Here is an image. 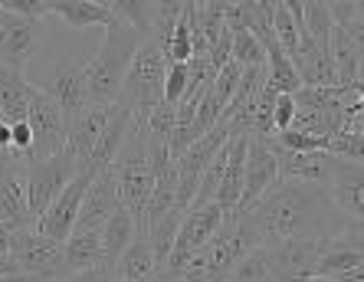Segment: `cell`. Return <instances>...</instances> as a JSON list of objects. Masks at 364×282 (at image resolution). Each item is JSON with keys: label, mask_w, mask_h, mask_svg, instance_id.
Masks as SVG:
<instances>
[{"label": "cell", "mask_w": 364, "mask_h": 282, "mask_svg": "<svg viewBox=\"0 0 364 282\" xmlns=\"http://www.w3.org/2000/svg\"><path fill=\"white\" fill-rule=\"evenodd\" d=\"M10 259L17 266V273L30 276H46V279L60 282L66 276V263H63V243L43 237L36 227L14 233V249Z\"/></svg>", "instance_id": "cell-9"}, {"label": "cell", "mask_w": 364, "mask_h": 282, "mask_svg": "<svg viewBox=\"0 0 364 282\" xmlns=\"http://www.w3.org/2000/svg\"><path fill=\"white\" fill-rule=\"evenodd\" d=\"M115 282H125V279H115Z\"/></svg>", "instance_id": "cell-48"}, {"label": "cell", "mask_w": 364, "mask_h": 282, "mask_svg": "<svg viewBox=\"0 0 364 282\" xmlns=\"http://www.w3.org/2000/svg\"><path fill=\"white\" fill-rule=\"evenodd\" d=\"M138 237V220L128 214L125 207H119L115 214L109 217V223L102 227V249H105V263H119L122 253H125Z\"/></svg>", "instance_id": "cell-22"}, {"label": "cell", "mask_w": 364, "mask_h": 282, "mask_svg": "<svg viewBox=\"0 0 364 282\" xmlns=\"http://www.w3.org/2000/svg\"><path fill=\"white\" fill-rule=\"evenodd\" d=\"M187 86H191L187 63H168V76H164V102L181 105L187 99Z\"/></svg>", "instance_id": "cell-33"}, {"label": "cell", "mask_w": 364, "mask_h": 282, "mask_svg": "<svg viewBox=\"0 0 364 282\" xmlns=\"http://www.w3.org/2000/svg\"><path fill=\"white\" fill-rule=\"evenodd\" d=\"M259 246H279L286 239H338L351 230L322 184L279 180L269 194L240 214Z\"/></svg>", "instance_id": "cell-1"}, {"label": "cell", "mask_w": 364, "mask_h": 282, "mask_svg": "<svg viewBox=\"0 0 364 282\" xmlns=\"http://www.w3.org/2000/svg\"><path fill=\"white\" fill-rule=\"evenodd\" d=\"M276 184H279V161H276V151H272V141L269 138L250 135V148H246V184H243L240 214L253 210Z\"/></svg>", "instance_id": "cell-12"}, {"label": "cell", "mask_w": 364, "mask_h": 282, "mask_svg": "<svg viewBox=\"0 0 364 282\" xmlns=\"http://www.w3.org/2000/svg\"><path fill=\"white\" fill-rule=\"evenodd\" d=\"M0 282H53V279H46V276H30V273H14Z\"/></svg>", "instance_id": "cell-43"}, {"label": "cell", "mask_w": 364, "mask_h": 282, "mask_svg": "<svg viewBox=\"0 0 364 282\" xmlns=\"http://www.w3.org/2000/svg\"><path fill=\"white\" fill-rule=\"evenodd\" d=\"M17 164H26V158H20V154L4 151V148H0V174L10 171V168H17Z\"/></svg>", "instance_id": "cell-41"}, {"label": "cell", "mask_w": 364, "mask_h": 282, "mask_svg": "<svg viewBox=\"0 0 364 282\" xmlns=\"http://www.w3.org/2000/svg\"><path fill=\"white\" fill-rule=\"evenodd\" d=\"M358 20H364V0H358Z\"/></svg>", "instance_id": "cell-45"}, {"label": "cell", "mask_w": 364, "mask_h": 282, "mask_svg": "<svg viewBox=\"0 0 364 282\" xmlns=\"http://www.w3.org/2000/svg\"><path fill=\"white\" fill-rule=\"evenodd\" d=\"M99 174L102 171H95L92 164H85L82 171H79V178L73 180V184L50 204V210L36 220V230H40L43 237L56 239V243H66V239L76 233L79 214H82V200H85V194H89V188H92V180L99 178Z\"/></svg>", "instance_id": "cell-8"}, {"label": "cell", "mask_w": 364, "mask_h": 282, "mask_svg": "<svg viewBox=\"0 0 364 282\" xmlns=\"http://www.w3.org/2000/svg\"><path fill=\"white\" fill-rule=\"evenodd\" d=\"M266 53H269V86L282 95H296L302 89V79H299L292 60L286 56V50L279 43H272L266 46Z\"/></svg>", "instance_id": "cell-26"}, {"label": "cell", "mask_w": 364, "mask_h": 282, "mask_svg": "<svg viewBox=\"0 0 364 282\" xmlns=\"http://www.w3.org/2000/svg\"><path fill=\"white\" fill-rule=\"evenodd\" d=\"M79 171H82V164L69 151L56 154V158H46V161L26 164V204H30L33 220H40L50 210V204L79 178Z\"/></svg>", "instance_id": "cell-7"}, {"label": "cell", "mask_w": 364, "mask_h": 282, "mask_svg": "<svg viewBox=\"0 0 364 282\" xmlns=\"http://www.w3.org/2000/svg\"><path fill=\"white\" fill-rule=\"evenodd\" d=\"M148 282H181V276L171 273V269H164V266H161V269H158V273H154Z\"/></svg>", "instance_id": "cell-44"}, {"label": "cell", "mask_w": 364, "mask_h": 282, "mask_svg": "<svg viewBox=\"0 0 364 282\" xmlns=\"http://www.w3.org/2000/svg\"><path fill=\"white\" fill-rule=\"evenodd\" d=\"M112 171L119 180V197L122 207L138 220V230H141L144 220V207L154 194V168H151V141H148V125L141 121H132V131H128L125 145H122L119 158L112 161Z\"/></svg>", "instance_id": "cell-3"}, {"label": "cell", "mask_w": 364, "mask_h": 282, "mask_svg": "<svg viewBox=\"0 0 364 282\" xmlns=\"http://www.w3.org/2000/svg\"><path fill=\"white\" fill-rule=\"evenodd\" d=\"M328 239H286L279 246H266L272 282H312L318 276Z\"/></svg>", "instance_id": "cell-10"}, {"label": "cell", "mask_w": 364, "mask_h": 282, "mask_svg": "<svg viewBox=\"0 0 364 282\" xmlns=\"http://www.w3.org/2000/svg\"><path fill=\"white\" fill-rule=\"evenodd\" d=\"M63 263H66V276L105 263L102 233H73V237L63 243Z\"/></svg>", "instance_id": "cell-23"}, {"label": "cell", "mask_w": 364, "mask_h": 282, "mask_svg": "<svg viewBox=\"0 0 364 282\" xmlns=\"http://www.w3.org/2000/svg\"><path fill=\"white\" fill-rule=\"evenodd\" d=\"M302 17H305V33L312 36V43L328 53V40L335 33V17H331L328 4L325 0H309V4H302Z\"/></svg>", "instance_id": "cell-27"}, {"label": "cell", "mask_w": 364, "mask_h": 282, "mask_svg": "<svg viewBox=\"0 0 364 282\" xmlns=\"http://www.w3.org/2000/svg\"><path fill=\"white\" fill-rule=\"evenodd\" d=\"M0 148H4V151L14 148V125H10V121H0Z\"/></svg>", "instance_id": "cell-42"}, {"label": "cell", "mask_w": 364, "mask_h": 282, "mask_svg": "<svg viewBox=\"0 0 364 282\" xmlns=\"http://www.w3.org/2000/svg\"><path fill=\"white\" fill-rule=\"evenodd\" d=\"M240 82H243V66H237V63L230 60L227 66L217 72V79H213V95H217V102L223 105V112H227V105L233 102Z\"/></svg>", "instance_id": "cell-32"}, {"label": "cell", "mask_w": 364, "mask_h": 282, "mask_svg": "<svg viewBox=\"0 0 364 282\" xmlns=\"http://www.w3.org/2000/svg\"><path fill=\"white\" fill-rule=\"evenodd\" d=\"M115 279H119V276H115V266L99 263V266H92V269H82V273L63 276L60 282H115Z\"/></svg>", "instance_id": "cell-37"}, {"label": "cell", "mask_w": 364, "mask_h": 282, "mask_svg": "<svg viewBox=\"0 0 364 282\" xmlns=\"http://www.w3.org/2000/svg\"><path fill=\"white\" fill-rule=\"evenodd\" d=\"M355 230H361V227H355Z\"/></svg>", "instance_id": "cell-49"}, {"label": "cell", "mask_w": 364, "mask_h": 282, "mask_svg": "<svg viewBox=\"0 0 364 282\" xmlns=\"http://www.w3.org/2000/svg\"><path fill=\"white\" fill-rule=\"evenodd\" d=\"M341 30L351 36V43H355L358 56H361V63H364V20H351V23L341 26Z\"/></svg>", "instance_id": "cell-39"}, {"label": "cell", "mask_w": 364, "mask_h": 282, "mask_svg": "<svg viewBox=\"0 0 364 282\" xmlns=\"http://www.w3.org/2000/svg\"><path fill=\"white\" fill-rule=\"evenodd\" d=\"M164 76H168L164 43L158 36H144V43L138 46V56L132 63V69H128V79L119 95V102L141 125H148L151 112L164 102Z\"/></svg>", "instance_id": "cell-4"}, {"label": "cell", "mask_w": 364, "mask_h": 282, "mask_svg": "<svg viewBox=\"0 0 364 282\" xmlns=\"http://www.w3.org/2000/svg\"><path fill=\"white\" fill-rule=\"evenodd\" d=\"M230 282H272V276H269V253H266V246L253 249L250 256L240 259L237 269H233V276H230Z\"/></svg>", "instance_id": "cell-31"}, {"label": "cell", "mask_w": 364, "mask_h": 282, "mask_svg": "<svg viewBox=\"0 0 364 282\" xmlns=\"http://www.w3.org/2000/svg\"><path fill=\"white\" fill-rule=\"evenodd\" d=\"M296 112H299L296 95H279V99H276V135H279V131H289V129H292V121H296ZM276 135H272V138H276Z\"/></svg>", "instance_id": "cell-38"}, {"label": "cell", "mask_w": 364, "mask_h": 282, "mask_svg": "<svg viewBox=\"0 0 364 282\" xmlns=\"http://www.w3.org/2000/svg\"><path fill=\"white\" fill-rule=\"evenodd\" d=\"M144 36L132 23L115 17V23L105 30V40L99 50L89 56L85 66V89H89V102L92 105H115L122 95V86L128 79V69L138 56V46Z\"/></svg>", "instance_id": "cell-2"}, {"label": "cell", "mask_w": 364, "mask_h": 282, "mask_svg": "<svg viewBox=\"0 0 364 282\" xmlns=\"http://www.w3.org/2000/svg\"><path fill=\"white\" fill-rule=\"evenodd\" d=\"M0 121H7V119H4V112H0Z\"/></svg>", "instance_id": "cell-47"}, {"label": "cell", "mask_w": 364, "mask_h": 282, "mask_svg": "<svg viewBox=\"0 0 364 282\" xmlns=\"http://www.w3.org/2000/svg\"><path fill=\"white\" fill-rule=\"evenodd\" d=\"M0 112L10 125H20L26 121V112H30V82H26V72L0 66Z\"/></svg>", "instance_id": "cell-20"}, {"label": "cell", "mask_w": 364, "mask_h": 282, "mask_svg": "<svg viewBox=\"0 0 364 282\" xmlns=\"http://www.w3.org/2000/svg\"><path fill=\"white\" fill-rule=\"evenodd\" d=\"M50 17H56L60 23L79 33L89 26L109 30L115 23V10H112V4H99V0H50Z\"/></svg>", "instance_id": "cell-19"}, {"label": "cell", "mask_w": 364, "mask_h": 282, "mask_svg": "<svg viewBox=\"0 0 364 282\" xmlns=\"http://www.w3.org/2000/svg\"><path fill=\"white\" fill-rule=\"evenodd\" d=\"M223 220H227V214L220 210V204H194L191 207V210L184 214V223H181L178 246H174V253H171V259H168L164 269L181 273L187 259L194 256V253H200V249L220 233Z\"/></svg>", "instance_id": "cell-11"}, {"label": "cell", "mask_w": 364, "mask_h": 282, "mask_svg": "<svg viewBox=\"0 0 364 282\" xmlns=\"http://www.w3.org/2000/svg\"><path fill=\"white\" fill-rule=\"evenodd\" d=\"M10 249H14V230H7V227L0 223V263L10 259Z\"/></svg>", "instance_id": "cell-40"}, {"label": "cell", "mask_w": 364, "mask_h": 282, "mask_svg": "<svg viewBox=\"0 0 364 282\" xmlns=\"http://www.w3.org/2000/svg\"><path fill=\"white\" fill-rule=\"evenodd\" d=\"M272 151H276V161H279V180H305V184H322L325 188V180H328L331 168H335V154L328 151L299 154L279 148L276 141H272Z\"/></svg>", "instance_id": "cell-16"}, {"label": "cell", "mask_w": 364, "mask_h": 282, "mask_svg": "<svg viewBox=\"0 0 364 282\" xmlns=\"http://www.w3.org/2000/svg\"><path fill=\"white\" fill-rule=\"evenodd\" d=\"M174 121H178V105L161 102L158 109L151 112V119H148V138H151V141H164V145H168L171 131H174Z\"/></svg>", "instance_id": "cell-35"}, {"label": "cell", "mask_w": 364, "mask_h": 282, "mask_svg": "<svg viewBox=\"0 0 364 282\" xmlns=\"http://www.w3.org/2000/svg\"><path fill=\"white\" fill-rule=\"evenodd\" d=\"M122 207L119 197V180H115V171H102L99 178L92 180V188L82 200V214H79L76 233H102V227L109 223V217Z\"/></svg>", "instance_id": "cell-14"}, {"label": "cell", "mask_w": 364, "mask_h": 282, "mask_svg": "<svg viewBox=\"0 0 364 282\" xmlns=\"http://www.w3.org/2000/svg\"><path fill=\"white\" fill-rule=\"evenodd\" d=\"M109 109H112V105H89V109H85L76 121H69V145H66V151L73 154L82 168L92 161L95 148H99L102 135H105V125H109Z\"/></svg>", "instance_id": "cell-17"}, {"label": "cell", "mask_w": 364, "mask_h": 282, "mask_svg": "<svg viewBox=\"0 0 364 282\" xmlns=\"http://www.w3.org/2000/svg\"><path fill=\"white\" fill-rule=\"evenodd\" d=\"M312 282H335V279H328V276H315Z\"/></svg>", "instance_id": "cell-46"}, {"label": "cell", "mask_w": 364, "mask_h": 282, "mask_svg": "<svg viewBox=\"0 0 364 282\" xmlns=\"http://www.w3.org/2000/svg\"><path fill=\"white\" fill-rule=\"evenodd\" d=\"M325 190L331 194L335 207L345 214V220L351 223V230L364 227V164L335 158V168H331L328 180H325Z\"/></svg>", "instance_id": "cell-13"}, {"label": "cell", "mask_w": 364, "mask_h": 282, "mask_svg": "<svg viewBox=\"0 0 364 282\" xmlns=\"http://www.w3.org/2000/svg\"><path fill=\"white\" fill-rule=\"evenodd\" d=\"M0 223L14 233L36 227L30 204H26V164H17L0 174Z\"/></svg>", "instance_id": "cell-15"}, {"label": "cell", "mask_w": 364, "mask_h": 282, "mask_svg": "<svg viewBox=\"0 0 364 282\" xmlns=\"http://www.w3.org/2000/svg\"><path fill=\"white\" fill-rule=\"evenodd\" d=\"M4 7L10 13H17V17H26L40 23L43 17H50V0H4Z\"/></svg>", "instance_id": "cell-36"}, {"label": "cell", "mask_w": 364, "mask_h": 282, "mask_svg": "<svg viewBox=\"0 0 364 282\" xmlns=\"http://www.w3.org/2000/svg\"><path fill=\"white\" fill-rule=\"evenodd\" d=\"M184 214H187V210L174 207V210H171L164 220H158L151 230H148V243H151V249H154V259H158V266H168L171 253H174V246H178Z\"/></svg>", "instance_id": "cell-25"}, {"label": "cell", "mask_w": 364, "mask_h": 282, "mask_svg": "<svg viewBox=\"0 0 364 282\" xmlns=\"http://www.w3.org/2000/svg\"><path fill=\"white\" fill-rule=\"evenodd\" d=\"M115 17L132 23L141 36H151L154 30V13H158V0H112Z\"/></svg>", "instance_id": "cell-29"}, {"label": "cell", "mask_w": 364, "mask_h": 282, "mask_svg": "<svg viewBox=\"0 0 364 282\" xmlns=\"http://www.w3.org/2000/svg\"><path fill=\"white\" fill-rule=\"evenodd\" d=\"M233 63L243 69H256V66H266V63H269V53H266L259 36L243 30V33H233Z\"/></svg>", "instance_id": "cell-30"}, {"label": "cell", "mask_w": 364, "mask_h": 282, "mask_svg": "<svg viewBox=\"0 0 364 282\" xmlns=\"http://www.w3.org/2000/svg\"><path fill=\"white\" fill-rule=\"evenodd\" d=\"M289 60H292V66H296V72H299V79H302L305 89L338 86V72H335V66H331V56L325 50H318L309 33L302 36L299 50L292 53Z\"/></svg>", "instance_id": "cell-18"}, {"label": "cell", "mask_w": 364, "mask_h": 282, "mask_svg": "<svg viewBox=\"0 0 364 282\" xmlns=\"http://www.w3.org/2000/svg\"><path fill=\"white\" fill-rule=\"evenodd\" d=\"M328 56H331L335 72H338L341 89H351L361 82V56H358L351 36H348L341 26H335V33H331V40H328Z\"/></svg>", "instance_id": "cell-24"}, {"label": "cell", "mask_w": 364, "mask_h": 282, "mask_svg": "<svg viewBox=\"0 0 364 282\" xmlns=\"http://www.w3.org/2000/svg\"><path fill=\"white\" fill-rule=\"evenodd\" d=\"M279 148H286V151H299V154H312V151H328V141H322V138H312V135H305V131H296V129H289V131H279V135L272 138Z\"/></svg>", "instance_id": "cell-34"}, {"label": "cell", "mask_w": 364, "mask_h": 282, "mask_svg": "<svg viewBox=\"0 0 364 282\" xmlns=\"http://www.w3.org/2000/svg\"><path fill=\"white\" fill-rule=\"evenodd\" d=\"M161 266L154 259V249L148 243V233H138L135 243L122 253V259L115 263V276L125 282H148Z\"/></svg>", "instance_id": "cell-21"}, {"label": "cell", "mask_w": 364, "mask_h": 282, "mask_svg": "<svg viewBox=\"0 0 364 282\" xmlns=\"http://www.w3.org/2000/svg\"><path fill=\"white\" fill-rule=\"evenodd\" d=\"M30 131H33V154L30 161H46L66 151L69 145V121L63 105L50 92L30 86V112H26Z\"/></svg>", "instance_id": "cell-6"}, {"label": "cell", "mask_w": 364, "mask_h": 282, "mask_svg": "<svg viewBox=\"0 0 364 282\" xmlns=\"http://www.w3.org/2000/svg\"><path fill=\"white\" fill-rule=\"evenodd\" d=\"M272 33H276V43L286 50V56L299 50L302 43V26L296 23V13L289 7V0H279V4H272Z\"/></svg>", "instance_id": "cell-28"}, {"label": "cell", "mask_w": 364, "mask_h": 282, "mask_svg": "<svg viewBox=\"0 0 364 282\" xmlns=\"http://www.w3.org/2000/svg\"><path fill=\"white\" fill-rule=\"evenodd\" d=\"M85 66L89 60H79L73 50L53 53L40 66V72H26V82L43 92H50L66 112V121H76L89 109V89H85Z\"/></svg>", "instance_id": "cell-5"}]
</instances>
